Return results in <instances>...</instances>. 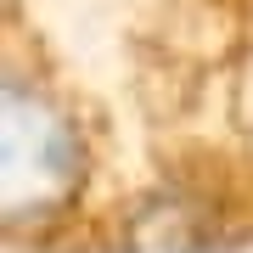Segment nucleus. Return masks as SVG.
Returning a JSON list of instances; mask_svg holds the SVG:
<instances>
[{"mask_svg":"<svg viewBox=\"0 0 253 253\" xmlns=\"http://www.w3.org/2000/svg\"><path fill=\"white\" fill-rule=\"evenodd\" d=\"M6 214H45L79 186V135L51 90L6 73Z\"/></svg>","mask_w":253,"mask_h":253,"instance_id":"1","label":"nucleus"}]
</instances>
